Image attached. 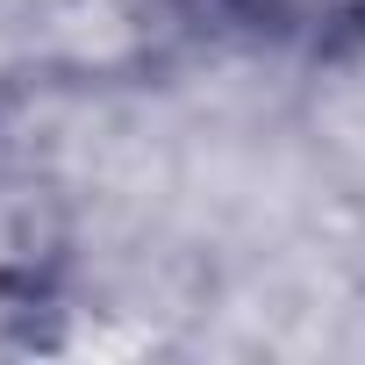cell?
Returning a JSON list of instances; mask_svg holds the SVG:
<instances>
[{"label": "cell", "instance_id": "obj_1", "mask_svg": "<svg viewBox=\"0 0 365 365\" xmlns=\"http://www.w3.org/2000/svg\"><path fill=\"white\" fill-rule=\"evenodd\" d=\"M208 8L272 51H301V58H344L365 51V0H208Z\"/></svg>", "mask_w": 365, "mask_h": 365}]
</instances>
